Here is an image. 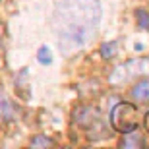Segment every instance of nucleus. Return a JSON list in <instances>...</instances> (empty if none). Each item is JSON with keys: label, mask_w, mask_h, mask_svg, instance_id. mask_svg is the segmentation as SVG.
Segmentation results:
<instances>
[{"label": "nucleus", "mask_w": 149, "mask_h": 149, "mask_svg": "<svg viewBox=\"0 0 149 149\" xmlns=\"http://www.w3.org/2000/svg\"><path fill=\"white\" fill-rule=\"evenodd\" d=\"M147 68H149L147 60H139V58L130 60V62L122 64V66H118L114 70V74L111 76V83H114V85H116V83H124V81H128L130 77L138 76V74H143Z\"/></svg>", "instance_id": "3"}, {"label": "nucleus", "mask_w": 149, "mask_h": 149, "mask_svg": "<svg viewBox=\"0 0 149 149\" xmlns=\"http://www.w3.org/2000/svg\"><path fill=\"white\" fill-rule=\"evenodd\" d=\"M37 58H39V62H41V64H50V62H52L50 50L47 49V47H41V49H39V52H37Z\"/></svg>", "instance_id": "10"}, {"label": "nucleus", "mask_w": 149, "mask_h": 149, "mask_svg": "<svg viewBox=\"0 0 149 149\" xmlns=\"http://www.w3.org/2000/svg\"><path fill=\"white\" fill-rule=\"evenodd\" d=\"M139 124V111L132 103H118L111 112V126L116 132L128 134Z\"/></svg>", "instance_id": "2"}, {"label": "nucleus", "mask_w": 149, "mask_h": 149, "mask_svg": "<svg viewBox=\"0 0 149 149\" xmlns=\"http://www.w3.org/2000/svg\"><path fill=\"white\" fill-rule=\"evenodd\" d=\"M101 23V0H62L54 12V31L64 52L79 50Z\"/></svg>", "instance_id": "1"}, {"label": "nucleus", "mask_w": 149, "mask_h": 149, "mask_svg": "<svg viewBox=\"0 0 149 149\" xmlns=\"http://www.w3.org/2000/svg\"><path fill=\"white\" fill-rule=\"evenodd\" d=\"M143 124H145V130L149 132V112L145 114V118H143Z\"/></svg>", "instance_id": "12"}, {"label": "nucleus", "mask_w": 149, "mask_h": 149, "mask_svg": "<svg viewBox=\"0 0 149 149\" xmlns=\"http://www.w3.org/2000/svg\"><path fill=\"white\" fill-rule=\"evenodd\" d=\"M99 120V111L93 107H79L74 112V122L77 126H91Z\"/></svg>", "instance_id": "4"}, {"label": "nucleus", "mask_w": 149, "mask_h": 149, "mask_svg": "<svg viewBox=\"0 0 149 149\" xmlns=\"http://www.w3.org/2000/svg\"><path fill=\"white\" fill-rule=\"evenodd\" d=\"M132 97L136 101H149V79H143V81L134 85Z\"/></svg>", "instance_id": "6"}, {"label": "nucleus", "mask_w": 149, "mask_h": 149, "mask_svg": "<svg viewBox=\"0 0 149 149\" xmlns=\"http://www.w3.org/2000/svg\"><path fill=\"white\" fill-rule=\"evenodd\" d=\"M116 47H118L116 41H111V43L103 45V47H101V54H103V58H114L116 56Z\"/></svg>", "instance_id": "8"}, {"label": "nucleus", "mask_w": 149, "mask_h": 149, "mask_svg": "<svg viewBox=\"0 0 149 149\" xmlns=\"http://www.w3.org/2000/svg\"><path fill=\"white\" fill-rule=\"evenodd\" d=\"M138 23H139V27H143V29H147L149 27V16H147V12L145 10H138Z\"/></svg>", "instance_id": "11"}, {"label": "nucleus", "mask_w": 149, "mask_h": 149, "mask_svg": "<svg viewBox=\"0 0 149 149\" xmlns=\"http://www.w3.org/2000/svg\"><path fill=\"white\" fill-rule=\"evenodd\" d=\"M143 145H145L143 138L139 134H134V130L128 132L124 136V139L120 141V147H124V149H139V147H143Z\"/></svg>", "instance_id": "5"}, {"label": "nucleus", "mask_w": 149, "mask_h": 149, "mask_svg": "<svg viewBox=\"0 0 149 149\" xmlns=\"http://www.w3.org/2000/svg\"><path fill=\"white\" fill-rule=\"evenodd\" d=\"M0 116H4V118H14V105H12L10 101L6 99V95L0 93Z\"/></svg>", "instance_id": "7"}, {"label": "nucleus", "mask_w": 149, "mask_h": 149, "mask_svg": "<svg viewBox=\"0 0 149 149\" xmlns=\"http://www.w3.org/2000/svg\"><path fill=\"white\" fill-rule=\"evenodd\" d=\"M54 141L50 138H45V136H35L31 139V147H52Z\"/></svg>", "instance_id": "9"}]
</instances>
